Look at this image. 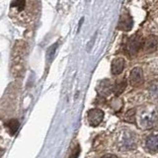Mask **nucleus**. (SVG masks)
<instances>
[{
    "mask_svg": "<svg viewBox=\"0 0 158 158\" xmlns=\"http://www.w3.org/2000/svg\"><path fill=\"white\" fill-rule=\"evenodd\" d=\"M142 46V39L139 36H133L130 39L127 43V52L130 54H135Z\"/></svg>",
    "mask_w": 158,
    "mask_h": 158,
    "instance_id": "6",
    "label": "nucleus"
},
{
    "mask_svg": "<svg viewBox=\"0 0 158 158\" xmlns=\"http://www.w3.org/2000/svg\"><path fill=\"white\" fill-rule=\"evenodd\" d=\"M131 25H132V21L131 19L128 17H123L121 18L120 22H118V29L120 30H125V31H128V30H131Z\"/></svg>",
    "mask_w": 158,
    "mask_h": 158,
    "instance_id": "11",
    "label": "nucleus"
},
{
    "mask_svg": "<svg viewBox=\"0 0 158 158\" xmlns=\"http://www.w3.org/2000/svg\"><path fill=\"white\" fill-rule=\"evenodd\" d=\"M79 153H80V147H79L78 145L75 147V149H74L71 154H70V158H77V156L79 155Z\"/></svg>",
    "mask_w": 158,
    "mask_h": 158,
    "instance_id": "15",
    "label": "nucleus"
},
{
    "mask_svg": "<svg viewBox=\"0 0 158 158\" xmlns=\"http://www.w3.org/2000/svg\"><path fill=\"white\" fill-rule=\"evenodd\" d=\"M130 82L132 86H139L143 82V72L140 67H135L131 71Z\"/></svg>",
    "mask_w": 158,
    "mask_h": 158,
    "instance_id": "7",
    "label": "nucleus"
},
{
    "mask_svg": "<svg viewBox=\"0 0 158 158\" xmlns=\"http://www.w3.org/2000/svg\"><path fill=\"white\" fill-rule=\"evenodd\" d=\"M158 44V38L155 36L147 37L144 42V49L146 52H153L155 51Z\"/></svg>",
    "mask_w": 158,
    "mask_h": 158,
    "instance_id": "10",
    "label": "nucleus"
},
{
    "mask_svg": "<svg viewBox=\"0 0 158 158\" xmlns=\"http://www.w3.org/2000/svg\"><path fill=\"white\" fill-rule=\"evenodd\" d=\"M145 148L149 152H158V132H152L146 137Z\"/></svg>",
    "mask_w": 158,
    "mask_h": 158,
    "instance_id": "5",
    "label": "nucleus"
},
{
    "mask_svg": "<svg viewBox=\"0 0 158 158\" xmlns=\"http://www.w3.org/2000/svg\"><path fill=\"white\" fill-rule=\"evenodd\" d=\"M7 127H8V131L10 132V135H14L15 132L17 131L18 127H19V122L17 120H10L8 123H7Z\"/></svg>",
    "mask_w": 158,
    "mask_h": 158,
    "instance_id": "13",
    "label": "nucleus"
},
{
    "mask_svg": "<svg viewBox=\"0 0 158 158\" xmlns=\"http://www.w3.org/2000/svg\"><path fill=\"white\" fill-rule=\"evenodd\" d=\"M126 87H127V81L125 79H121V80L117 81L115 85H114L113 91L116 93V95H120L121 93L125 91Z\"/></svg>",
    "mask_w": 158,
    "mask_h": 158,
    "instance_id": "12",
    "label": "nucleus"
},
{
    "mask_svg": "<svg viewBox=\"0 0 158 158\" xmlns=\"http://www.w3.org/2000/svg\"><path fill=\"white\" fill-rule=\"evenodd\" d=\"M123 68H125V59L123 57H116L115 59H113L111 70L114 75L121 74L123 70Z\"/></svg>",
    "mask_w": 158,
    "mask_h": 158,
    "instance_id": "8",
    "label": "nucleus"
},
{
    "mask_svg": "<svg viewBox=\"0 0 158 158\" xmlns=\"http://www.w3.org/2000/svg\"><path fill=\"white\" fill-rule=\"evenodd\" d=\"M114 89V86L111 85V82L109 80H103L100 84L98 85L97 90L98 92L103 96H108L111 93V91Z\"/></svg>",
    "mask_w": 158,
    "mask_h": 158,
    "instance_id": "9",
    "label": "nucleus"
},
{
    "mask_svg": "<svg viewBox=\"0 0 158 158\" xmlns=\"http://www.w3.org/2000/svg\"><path fill=\"white\" fill-rule=\"evenodd\" d=\"M136 118L140 127L149 128L154 127L158 122V112L154 108L143 109L137 114Z\"/></svg>",
    "mask_w": 158,
    "mask_h": 158,
    "instance_id": "2",
    "label": "nucleus"
},
{
    "mask_svg": "<svg viewBox=\"0 0 158 158\" xmlns=\"http://www.w3.org/2000/svg\"><path fill=\"white\" fill-rule=\"evenodd\" d=\"M88 122L91 126H98L104 118V112L100 109H92L87 114Z\"/></svg>",
    "mask_w": 158,
    "mask_h": 158,
    "instance_id": "4",
    "label": "nucleus"
},
{
    "mask_svg": "<svg viewBox=\"0 0 158 158\" xmlns=\"http://www.w3.org/2000/svg\"><path fill=\"white\" fill-rule=\"evenodd\" d=\"M118 149L121 151H127L136 147V136L131 131H123L117 140Z\"/></svg>",
    "mask_w": 158,
    "mask_h": 158,
    "instance_id": "3",
    "label": "nucleus"
},
{
    "mask_svg": "<svg viewBox=\"0 0 158 158\" xmlns=\"http://www.w3.org/2000/svg\"><path fill=\"white\" fill-rule=\"evenodd\" d=\"M102 158H118V157L114 154H106V155H104Z\"/></svg>",
    "mask_w": 158,
    "mask_h": 158,
    "instance_id": "16",
    "label": "nucleus"
},
{
    "mask_svg": "<svg viewBox=\"0 0 158 158\" xmlns=\"http://www.w3.org/2000/svg\"><path fill=\"white\" fill-rule=\"evenodd\" d=\"M57 44H58L57 43L56 44H53L51 48H48V52H47V58L49 59V60H52V57L54 56V52H56V51Z\"/></svg>",
    "mask_w": 158,
    "mask_h": 158,
    "instance_id": "14",
    "label": "nucleus"
},
{
    "mask_svg": "<svg viewBox=\"0 0 158 158\" xmlns=\"http://www.w3.org/2000/svg\"><path fill=\"white\" fill-rule=\"evenodd\" d=\"M8 15L19 27L31 28L41 15V0H12Z\"/></svg>",
    "mask_w": 158,
    "mask_h": 158,
    "instance_id": "1",
    "label": "nucleus"
}]
</instances>
